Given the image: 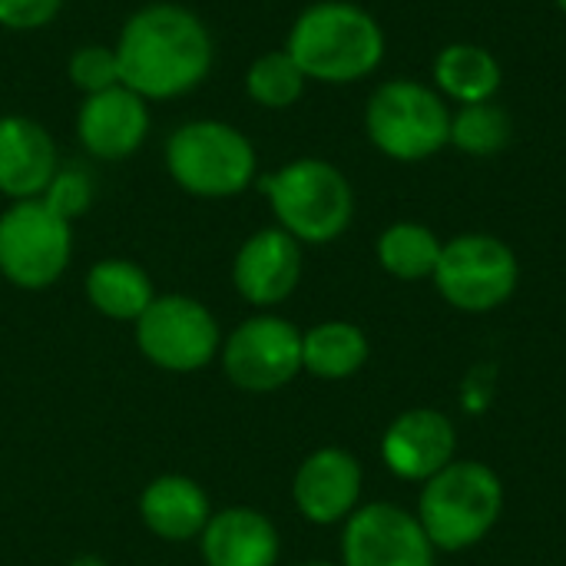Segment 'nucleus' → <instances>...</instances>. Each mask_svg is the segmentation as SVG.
Returning a JSON list of instances; mask_svg holds the SVG:
<instances>
[{
	"mask_svg": "<svg viewBox=\"0 0 566 566\" xmlns=\"http://www.w3.org/2000/svg\"><path fill=\"white\" fill-rule=\"evenodd\" d=\"M119 80L146 103H172L196 93L216 66V36L186 3L153 0L136 7L116 40Z\"/></svg>",
	"mask_w": 566,
	"mask_h": 566,
	"instance_id": "f257e3e1",
	"label": "nucleus"
},
{
	"mask_svg": "<svg viewBox=\"0 0 566 566\" xmlns=\"http://www.w3.org/2000/svg\"><path fill=\"white\" fill-rule=\"evenodd\" d=\"M308 83L352 86L385 63V27L371 10L352 0H312L292 20L285 43Z\"/></svg>",
	"mask_w": 566,
	"mask_h": 566,
	"instance_id": "f03ea898",
	"label": "nucleus"
},
{
	"mask_svg": "<svg viewBox=\"0 0 566 566\" xmlns=\"http://www.w3.org/2000/svg\"><path fill=\"white\" fill-rule=\"evenodd\" d=\"M507 491L501 474L478 458H454L418 488L415 517L438 554L481 547L504 517Z\"/></svg>",
	"mask_w": 566,
	"mask_h": 566,
	"instance_id": "7ed1b4c3",
	"label": "nucleus"
},
{
	"mask_svg": "<svg viewBox=\"0 0 566 566\" xmlns=\"http://www.w3.org/2000/svg\"><path fill=\"white\" fill-rule=\"evenodd\" d=\"M255 189L265 196L275 226L302 245H332L355 222V189L348 176L322 156H295L262 172Z\"/></svg>",
	"mask_w": 566,
	"mask_h": 566,
	"instance_id": "20e7f679",
	"label": "nucleus"
},
{
	"mask_svg": "<svg viewBox=\"0 0 566 566\" xmlns=\"http://www.w3.org/2000/svg\"><path fill=\"white\" fill-rule=\"evenodd\" d=\"M163 166L172 186L192 199H235L262 176L255 143L212 116L179 123L163 143Z\"/></svg>",
	"mask_w": 566,
	"mask_h": 566,
	"instance_id": "39448f33",
	"label": "nucleus"
},
{
	"mask_svg": "<svg viewBox=\"0 0 566 566\" xmlns=\"http://www.w3.org/2000/svg\"><path fill=\"white\" fill-rule=\"evenodd\" d=\"M361 126L368 143L391 163H424L448 149L451 106L421 80L395 76L371 90L365 99Z\"/></svg>",
	"mask_w": 566,
	"mask_h": 566,
	"instance_id": "423d86ee",
	"label": "nucleus"
},
{
	"mask_svg": "<svg viewBox=\"0 0 566 566\" xmlns=\"http://www.w3.org/2000/svg\"><path fill=\"white\" fill-rule=\"evenodd\" d=\"M431 285L454 312L491 315L517 295L521 259L501 235L461 232L444 239Z\"/></svg>",
	"mask_w": 566,
	"mask_h": 566,
	"instance_id": "0eeeda50",
	"label": "nucleus"
},
{
	"mask_svg": "<svg viewBox=\"0 0 566 566\" xmlns=\"http://www.w3.org/2000/svg\"><path fill=\"white\" fill-rule=\"evenodd\" d=\"M73 262V222L43 199L7 202L0 212V275L23 292L56 285Z\"/></svg>",
	"mask_w": 566,
	"mask_h": 566,
	"instance_id": "6e6552de",
	"label": "nucleus"
},
{
	"mask_svg": "<svg viewBox=\"0 0 566 566\" xmlns=\"http://www.w3.org/2000/svg\"><path fill=\"white\" fill-rule=\"evenodd\" d=\"M139 355L169 375L202 371L219 358L222 328L209 305L182 292H163L133 322Z\"/></svg>",
	"mask_w": 566,
	"mask_h": 566,
	"instance_id": "1a4fd4ad",
	"label": "nucleus"
},
{
	"mask_svg": "<svg viewBox=\"0 0 566 566\" xmlns=\"http://www.w3.org/2000/svg\"><path fill=\"white\" fill-rule=\"evenodd\" d=\"M219 365L239 391H282L302 375V328L279 312H255L222 338Z\"/></svg>",
	"mask_w": 566,
	"mask_h": 566,
	"instance_id": "9d476101",
	"label": "nucleus"
},
{
	"mask_svg": "<svg viewBox=\"0 0 566 566\" xmlns=\"http://www.w3.org/2000/svg\"><path fill=\"white\" fill-rule=\"evenodd\" d=\"M438 551L415 511L395 501H368L345 524L338 566H438Z\"/></svg>",
	"mask_w": 566,
	"mask_h": 566,
	"instance_id": "9b49d317",
	"label": "nucleus"
},
{
	"mask_svg": "<svg viewBox=\"0 0 566 566\" xmlns=\"http://www.w3.org/2000/svg\"><path fill=\"white\" fill-rule=\"evenodd\" d=\"M365 468L338 444L315 448L292 474V504L312 527H342L365 501Z\"/></svg>",
	"mask_w": 566,
	"mask_h": 566,
	"instance_id": "f8f14e48",
	"label": "nucleus"
},
{
	"mask_svg": "<svg viewBox=\"0 0 566 566\" xmlns=\"http://www.w3.org/2000/svg\"><path fill=\"white\" fill-rule=\"evenodd\" d=\"M378 458L385 471L405 484H424L444 471L458 454V424L451 415L418 405L395 415L378 441Z\"/></svg>",
	"mask_w": 566,
	"mask_h": 566,
	"instance_id": "ddd939ff",
	"label": "nucleus"
},
{
	"mask_svg": "<svg viewBox=\"0 0 566 566\" xmlns=\"http://www.w3.org/2000/svg\"><path fill=\"white\" fill-rule=\"evenodd\" d=\"M305 275V245L295 242L285 229L265 226L255 229L232 259V285L242 302L255 312H275L285 305Z\"/></svg>",
	"mask_w": 566,
	"mask_h": 566,
	"instance_id": "4468645a",
	"label": "nucleus"
},
{
	"mask_svg": "<svg viewBox=\"0 0 566 566\" xmlns=\"http://www.w3.org/2000/svg\"><path fill=\"white\" fill-rule=\"evenodd\" d=\"M153 103H146L129 86H109L93 96H80L73 133L80 149L96 163L133 159L153 129Z\"/></svg>",
	"mask_w": 566,
	"mask_h": 566,
	"instance_id": "2eb2a0df",
	"label": "nucleus"
},
{
	"mask_svg": "<svg viewBox=\"0 0 566 566\" xmlns=\"http://www.w3.org/2000/svg\"><path fill=\"white\" fill-rule=\"evenodd\" d=\"M53 133L23 113L0 116V196L7 202L40 199L60 169Z\"/></svg>",
	"mask_w": 566,
	"mask_h": 566,
	"instance_id": "dca6fc26",
	"label": "nucleus"
},
{
	"mask_svg": "<svg viewBox=\"0 0 566 566\" xmlns=\"http://www.w3.org/2000/svg\"><path fill=\"white\" fill-rule=\"evenodd\" d=\"M196 544L206 566H279L282 557L275 521L245 504L212 511Z\"/></svg>",
	"mask_w": 566,
	"mask_h": 566,
	"instance_id": "f3484780",
	"label": "nucleus"
},
{
	"mask_svg": "<svg viewBox=\"0 0 566 566\" xmlns=\"http://www.w3.org/2000/svg\"><path fill=\"white\" fill-rule=\"evenodd\" d=\"M139 517L146 531L166 544L199 541L212 517V501L206 488L186 474H159L139 494Z\"/></svg>",
	"mask_w": 566,
	"mask_h": 566,
	"instance_id": "a211bd4d",
	"label": "nucleus"
},
{
	"mask_svg": "<svg viewBox=\"0 0 566 566\" xmlns=\"http://www.w3.org/2000/svg\"><path fill=\"white\" fill-rule=\"evenodd\" d=\"M501 83H504L501 60L481 43H468V40L448 43L438 50L431 63V86L448 103H458V106L497 99Z\"/></svg>",
	"mask_w": 566,
	"mask_h": 566,
	"instance_id": "6ab92c4d",
	"label": "nucleus"
},
{
	"mask_svg": "<svg viewBox=\"0 0 566 566\" xmlns=\"http://www.w3.org/2000/svg\"><path fill=\"white\" fill-rule=\"evenodd\" d=\"M83 292H86V302L93 305V312H99L109 322H129V325L159 295L149 272L139 262L119 259V255L93 262L86 269Z\"/></svg>",
	"mask_w": 566,
	"mask_h": 566,
	"instance_id": "aec40b11",
	"label": "nucleus"
},
{
	"mask_svg": "<svg viewBox=\"0 0 566 566\" xmlns=\"http://www.w3.org/2000/svg\"><path fill=\"white\" fill-rule=\"evenodd\" d=\"M371 358V342L348 318H325L302 332V371L318 381H348Z\"/></svg>",
	"mask_w": 566,
	"mask_h": 566,
	"instance_id": "412c9836",
	"label": "nucleus"
},
{
	"mask_svg": "<svg viewBox=\"0 0 566 566\" xmlns=\"http://www.w3.org/2000/svg\"><path fill=\"white\" fill-rule=\"evenodd\" d=\"M444 239L415 219H398L385 226L375 239V259L395 282H431Z\"/></svg>",
	"mask_w": 566,
	"mask_h": 566,
	"instance_id": "4be33fe9",
	"label": "nucleus"
},
{
	"mask_svg": "<svg viewBox=\"0 0 566 566\" xmlns=\"http://www.w3.org/2000/svg\"><path fill=\"white\" fill-rule=\"evenodd\" d=\"M511 139H514V119L497 99L451 109L448 146H454L458 153L474 156V159H491V156L504 153L511 146Z\"/></svg>",
	"mask_w": 566,
	"mask_h": 566,
	"instance_id": "5701e85b",
	"label": "nucleus"
},
{
	"mask_svg": "<svg viewBox=\"0 0 566 566\" xmlns=\"http://www.w3.org/2000/svg\"><path fill=\"white\" fill-rule=\"evenodd\" d=\"M245 96L259 106V109H269V113H282V109H292L302 96H305V73L298 70V63L289 56L285 46L279 50H265L259 53L249 70H245Z\"/></svg>",
	"mask_w": 566,
	"mask_h": 566,
	"instance_id": "b1692460",
	"label": "nucleus"
},
{
	"mask_svg": "<svg viewBox=\"0 0 566 566\" xmlns=\"http://www.w3.org/2000/svg\"><path fill=\"white\" fill-rule=\"evenodd\" d=\"M66 83L80 93V96H93L103 93L109 86H119V60H116V46L113 43H80L70 50L66 56Z\"/></svg>",
	"mask_w": 566,
	"mask_h": 566,
	"instance_id": "393cba45",
	"label": "nucleus"
},
{
	"mask_svg": "<svg viewBox=\"0 0 566 566\" xmlns=\"http://www.w3.org/2000/svg\"><path fill=\"white\" fill-rule=\"evenodd\" d=\"M40 199L53 212H60L66 222H76V219H83L93 209V202H96V182L80 166H60Z\"/></svg>",
	"mask_w": 566,
	"mask_h": 566,
	"instance_id": "a878e982",
	"label": "nucleus"
},
{
	"mask_svg": "<svg viewBox=\"0 0 566 566\" xmlns=\"http://www.w3.org/2000/svg\"><path fill=\"white\" fill-rule=\"evenodd\" d=\"M66 0H0V30L10 33H36L46 30Z\"/></svg>",
	"mask_w": 566,
	"mask_h": 566,
	"instance_id": "bb28decb",
	"label": "nucleus"
},
{
	"mask_svg": "<svg viewBox=\"0 0 566 566\" xmlns=\"http://www.w3.org/2000/svg\"><path fill=\"white\" fill-rule=\"evenodd\" d=\"M494 398H497V368L488 365V361H481L461 381V391H458L461 411L464 415H474V418L478 415H488L491 405H494Z\"/></svg>",
	"mask_w": 566,
	"mask_h": 566,
	"instance_id": "cd10ccee",
	"label": "nucleus"
},
{
	"mask_svg": "<svg viewBox=\"0 0 566 566\" xmlns=\"http://www.w3.org/2000/svg\"><path fill=\"white\" fill-rule=\"evenodd\" d=\"M70 566H106V560H99V557H90V554H86V557H76Z\"/></svg>",
	"mask_w": 566,
	"mask_h": 566,
	"instance_id": "c85d7f7f",
	"label": "nucleus"
},
{
	"mask_svg": "<svg viewBox=\"0 0 566 566\" xmlns=\"http://www.w3.org/2000/svg\"><path fill=\"white\" fill-rule=\"evenodd\" d=\"M298 566H338V564H328V560H305V564Z\"/></svg>",
	"mask_w": 566,
	"mask_h": 566,
	"instance_id": "c756f323",
	"label": "nucleus"
},
{
	"mask_svg": "<svg viewBox=\"0 0 566 566\" xmlns=\"http://www.w3.org/2000/svg\"><path fill=\"white\" fill-rule=\"evenodd\" d=\"M554 3H557V10L566 17V0H554Z\"/></svg>",
	"mask_w": 566,
	"mask_h": 566,
	"instance_id": "7c9ffc66",
	"label": "nucleus"
}]
</instances>
